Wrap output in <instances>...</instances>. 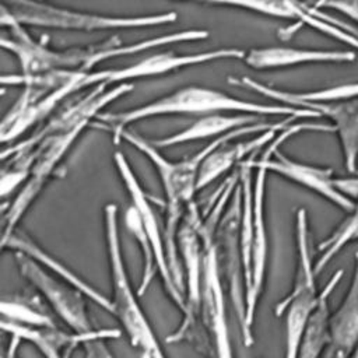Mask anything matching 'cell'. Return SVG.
<instances>
[{"mask_svg": "<svg viewBox=\"0 0 358 358\" xmlns=\"http://www.w3.org/2000/svg\"><path fill=\"white\" fill-rule=\"evenodd\" d=\"M176 113H246L255 116L264 115H285L296 117H317L319 115L305 108H294L288 105H266L253 101L231 96L222 91L190 85L176 90L165 96H161L148 103L137 108L115 112V113H99L96 117L105 123V127L110 131L113 143L119 144V134L129 124L143 119L176 115Z\"/></svg>", "mask_w": 358, "mask_h": 358, "instance_id": "6da1fadb", "label": "cell"}, {"mask_svg": "<svg viewBox=\"0 0 358 358\" xmlns=\"http://www.w3.org/2000/svg\"><path fill=\"white\" fill-rule=\"evenodd\" d=\"M103 227L112 289V316L119 322L120 330L126 334L138 358H166L138 302L140 296L131 287L120 246L117 206L115 203H108L103 208Z\"/></svg>", "mask_w": 358, "mask_h": 358, "instance_id": "7a4b0ae2", "label": "cell"}, {"mask_svg": "<svg viewBox=\"0 0 358 358\" xmlns=\"http://www.w3.org/2000/svg\"><path fill=\"white\" fill-rule=\"evenodd\" d=\"M88 73L56 70L35 76H4L3 84L22 85V91L0 126L1 143L17 140L25 130L42 122L69 95L83 91V80Z\"/></svg>", "mask_w": 358, "mask_h": 358, "instance_id": "3957f363", "label": "cell"}, {"mask_svg": "<svg viewBox=\"0 0 358 358\" xmlns=\"http://www.w3.org/2000/svg\"><path fill=\"white\" fill-rule=\"evenodd\" d=\"M1 13L24 27L28 25L83 32L144 28L178 21L176 11L144 15H109L55 6L45 0H1Z\"/></svg>", "mask_w": 358, "mask_h": 358, "instance_id": "277c9868", "label": "cell"}, {"mask_svg": "<svg viewBox=\"0 0 358 358\" xmlns=\"http://www.w3.org/2000/svg\"><path fill=\"white\" fill-rule=\"evenodd\" d=\"M296 270L289 294L277 303L275 316L284 315V358H298L309 319L319 302L315 262L309 246L308 214L299 208L295 215Z\"/></svg>", "mask_w": 358, "mask_h": 358, "instance_id": "5b68a950", "label": "cell"}, {"mask_svg": "<svg viewBox=\"0 0 358 358\" xmlns=\"http://www.w3.org/2000/svg\"><path fill=\"white\" fill-rule=\"evenodd\" d=\"M3 27L10 28V36H1V48L11 52L20 62L21 76H35L56 70L94 71V67L105 62L106 41L66 49L50 48L45 41H36L24 25L6 14H0Z\"/></svg>", "mask_w": 358, "mask_h": 358, "instance_id": "8992f818", "label": "cell"}, {"mask_svg": "<svg viewBox=\"0 0 358 358\" xmlns=\"http://www.w3.org/2000/svg\"><path fill=\"white\" fill-rule=\"evenodd\" d=\"M203 241V280L200 337L193 348L204 358H234L227 315V289L222 282L215 249V231H200Z\"/></svg>", "mask_w": 358, "mask_h": 358, "instance_id": "52a82bcc", "label": "cell"}, {"mask_svg": "<svg viewBox=\"0 0 358 358\" xmlns=\"http://www.w3.org/2000/svg\"><path fill=\"white\" fill-rule=\"evenodd\" d=\"M334 131L331 124H322V123H296L289 124L284 130L280 131L277 137L271 140V143L267 145V148L263 151L260 158H256L252 155L250 164L253 168H264L270 172H274L280 176H284L285 179L306 187L308 190L322 196L323 199L329 200L338 208L344 210L345 213H351L355 208V203L350 200L347 196H344L337 187H336V178L333 176L331 168H323L316 166L305 162L295 161L285 154L280 152V145L292 137L294 134H298L301 131Z\"/></svg>", "mask_w": 358, "mask_h": 358, "instance_id": "ba28073f", "label": "cell"}, {"mask_svg": "<svg viewBox=\"0 0 358 358\" xmlns=\"http://www.w3.org/2000/svg\"><path fill=\"white\" fill-rule=\"evenodd\" d=\"M201 215L193 203L182 220L178 232V248L183 268L185 309L178 329L166 337V343H189L192 347L200 337L201 310V280H203V241L199 232Z\"/></svg>", "mask_w": 358, "mask_h": 358, "instance_id": "9c48e42d", "label": "cell"}, {"mask_svg": "<svg viewBox=\"0 0 358 358\" xmlns=\"http://www.w3.org/2000/svg\"><path fill=\"white\" fill-rule=\"evenodd\" d=\"M14 260L21 277L36 289L52 313L60 319L69 330L83 336H91L99 330L92 326L87 306L88 298L83 292L60 280L24 253L14 252Z\"/></svg>", "mask_w": 358, "mask_h": 358, "instance_id": "30bf717a", "label": "cell"}, {"mask_svg": "<svg viewBox=\"0 0 358 358\" xmlns=\"http://www.w3.org/2000/svg\"><path fill=\"white\" fill-rule=\"evenodd\" d=\"M215 249L220 274L242 330L246 316V274L241 245V187L218 222Z\"/></svg>", "mask_w": 358, "mask_h": 358, "instance_id": "8fae6325", "label": "cell"}, {"mask_svg": "<svg viewBox=\"0 0 358 358\" xmlns=\"http://www.w3.org/2000/svg\"><path fill=\"white\" fill-rule=\"evenodd\" d=\"M246 52L238 48H221L214 50H206L200 53H173V52H162L147 56L136 63L116 67L91 71L85 76L83 81V90L91 88L98 84H122L129 83L130 80L147 78L154 76H162L166 73H172L179 69L197 66L210 62H218L225 59H245Z\"/></svg>", "mask_w": 358, "mask_h": 358, "instance_id": "7c38bea8", "label": "cell"}, {"mask_svg": "<svg viewBox=\"0 0 358 358\" xmlns=\"http://www.w3.org/2000/svg\"><path fill=\"white\" fill-rule=\"evenodd\" d=\"M208 4L236 7L249 10L262 15L288 18L298 21L299 25L305 24L310 28L331 36L348 48L358 50V35L351 34L347 24L334 18L324 17L319 10L308 6L301 0H197Z\"/></svg>", "mask_w": 358, "mask_h": 358, "instance_id": "4fadbf2b", "label": "cell"}, {"mask_svg": "<svg viewBox=\"0 0 358 358\" xmlns=\"http://www.w3.org/2000/svg\"><path fill=\"white\" fill-rule=\"evenodd\" d=\"M113 159H115V165L117 168L119 176H120L122 182L124 183V187L130 196L131 206L140 215V218L144 224V228L148 234V238L155 249V255H157V260H158V270H159V280L162 282V287H164L166 295L169 296V299L176 305V308L180 312H183L185 296H183L182 291L178 288V285L173 280V275L171 273L169 263L166 259L164 235L159 228L155 211L150 203V199H148L147 193L144 192L141 183L138 182L137 176L134 175L133 169L130 168L126 157L122 152L116 151L113 155Z\"/></svg>", "mask_w": 358, "mask_h": 358, "instance_id": "5bb4252c", "label": "cell"}, {"mask_svg": "<svg viewBox=\"0 0 358 358\" xmlns=\"http://www.w3.org/2000/svg\"><path fill=\"white\" fill-rule=\"evenodd\" d=\"M1 329L8 336L32 344L43 358H71L77 348H84L95 340L119 338L120 329H99L95 334L83 336L71 330L55 327H27L1 320Z\"/></svg>", "mask_w": 358, "mask_h": 358, "instance_id": "9a60e30c", "label": "cell"}, {"mask_svg": "<svg viewBox=\"0 0 358 358\" xmlns=\"http://www.w3.org/2000/svg\"><path fill=\"white\" fill-rule=\"evenodd\" d=\"M355 57L354 50L266 46L249 49L243 60L246 66L255 70H273L312 63H348Z\"/></svg>", "mask_w": 358, "mask_h": 358, "instance_id": "2e32d148", "label": "cell"}, {"mask_svg": "<svg viewBox=\"0 0 358 358\" xmlns=\"http://www.w3.org/2000/svg\"><path fill=\"white\" fill-rule=\"evenodd\" d=\"M1 249L3 250L8 249V250H13V252H20V253H24V255L29 256L31 259L38 262L41 266H43L46 270H49L52 274H55L60 280L66 281L67 284L73 285L74 288H77L88 299H91L98 306H101L102 309H105L108 313L112 315L113 306H112L110 296H106V295L101 294V291H98L90 282H87L83 277L76 274L63 262H60L59 259L52 256L49 252L42 249L25 232H20L18 229L15 232H13L6 241L1 242Z\"/></svg>", "mask_w": 358, "mask_h": 358, "instance_id": "e0dca14e", "label": "cell"}, {"mask_svg": "<svg viewBox=\"0 0 358 358\" xmlns=\"http://www.w3.org/2000/svg\"><path fill=\"white\" fill-rule=\"evenodd\" d=\"M301 108L331 120L334 133L340 140L345 169L350 173H355L358 171V96L331 102H310L303 103Z\"/></svg>", "mask_w": 358, "mask_h": 358, "instance_id": "ac0fdd59", "label": "cell"}, {"mask_svg": "<svg viewBox=\"0 0 358 358\" xmlns=\"http://www.w3.org/2000/svg\"><path fill=\"white\" fill-rule=\"evenodd\" d=\"M289 124L291 123L259 133L255 138L248 140V141H238L235 144H229L231 140H228V141L220 144L203 161L200 173H199L197 189L206 187L213 180H215L225 172H228L234 165H236V164L241 165L245 161V158H249L250 155L256 154L263 145H266L275 137L277 131L284 130Z\"/></svg>", "mask_w": 358, "mask_h": 358, "instance_id": "d6986e66", "label": "cell"}, {"mask_svg": "<svg viewBox=\"0 0 358 358\" xmlns=\"http://www.w3.org/2000/svg\"><path fill=\"white\" fill-rule=\"evenodd\" d=\"M330 348L333 352L350 355L358 347V252L348 289L329 317Z\"/></svg>", "mask_w": 358, "mask_h": 358, "instance_id": "ffe728a7", "label": "cell"}, {"mask_svg": "<svg viewBox=\"0 0 358 358\" xmlns=\"http://www.w3.org/2000/svg\"><path fill=\"white\" fill-rule=\"evenodd\" d=\"M260 122V117L246 113H210L204 115L182 131L151 141L157 148L172 147L196 140H206L208 137H221L235 129Z\"/></svg>", "mask_w": 358, "mask_h": 358, "instance_id": "44dd1931", "label": "cell"}, {"mask_svg": "<svg viewBox=\"0 0 358 358\" xmlns=\"http://www.w3.org/2000/svg\"><path fill=\"white\" fill-rule=\"evenodd\" d=\"M236 85L249 88L255 92H259L262 95L268 96L270 99L281 103L288 105L294 108H301L303 103L310 102H331V101H340V99H348V98H357L358 96V83L351 84H340L329 88L315 90V91H303V92H295V91H287L274 88L266 84H262L250 77H241V78H229Z\"/></svg>", "mask_w": 358, "mask_h": 358, "instance_id": "7402d4cb", "label": "cell"}, {"mask_svg": "<svg viewBox=\"0 0 358 358\" xmlns=\"http://www.w3.org/2000/svg\"><path fill=\"white\" fill-rule=\"evenodd\" d=\"M343 277V270L336 271L319 292V302L309 319L305 330L298 358H323L330 348V331H329V296Z\"/></svg>", "mask_w": 358, "mask_h": 358, "instance_id": "603a6c76", "label": "cell"}, {"mask_svg": "<svg viewBox=\"0 0 358 358\" xmlns=\"http://www.w3.org/2000/svg\"><path fill=\"white\" fill-rule=\"evenodd\" d=\"M1 320L27 327H55L59 326L52 310L46 309L42 298L14 295L4 298L0 303Z\"/></svg>", "mask_w": 358, "mask_h": 358, "instance_id": "cb8c5ba5", "label": "cell"}, {"mask_svg": "<svg viewBox=\"0 0 358 358\" xmlns=\"http://www.w3.org/2000/svg\"><path fill=\"white\" fill-rule=\"evenodd\" d=\"M124 225H126L127 231L130 232V235L136 239V242L140 248L141 256H143L141 278H140V284L137 288V294H138V296H141L148 289V287L154 281L155 275L159 277L158 260H157L155 249H154V246L148 238V234L144 228V224L131 204L124 213Z\"/></svg>", "mask_w": 358, "mask_h": 358, "instance_id": "d4e9b609", "label": "cell"}, {"mask_svg": "<svg viewBox=\"0 0 358 358\" xmlns=\"http://www.w3.org/2000/svg\"><path fill=\"white\" fill-rule=\"evenodd\" d=\"M348 218H345L334 232L326 238L317 248L320 252L319 257L315 260V274L319 275L326 266L338 255V252L348 245L351 241H358V204L355 208L348 213Z\"/></svg>", "mask_w": 358, "mask_h": 358, "instance_id": "484cf974", "label": "cell"}, {"mask_svg": "<svg viewBox=\"0 0 358 358\" xmlns=\"http://www.w3.org/2000/svg\"><path fill=\"white\" fill-rule=\"evenodd\" d=\"M324 7L338 11L358 24V0H316L313 4L316 10Z\"/></svg>", "mask_w": 358, "mask_h": 358, "instance_id": "4316f807", "label": "cell"}, {"mask_svg": "<svg viewBox=\"0 0 358 358\" xmlns=\"http://www.w3.org/2000/svg\"><path fill=\"white\" fill-rule=\"evenodd\" d=\"M334 183H336V187L344 196H347L350 200L358 204V172L347 178H336Z\"/></svg>", "mask_w": 358, "mask_h": 358, "instance_id": "83f0119b", "label": "cell"}, {"mask_svg": "<svg viewBox=\"0 0 358 358\" xmlns=\"http://www.w3.org/2000/svg\"><path fill=\"white\" fill-rule=\"evenodd\" d=\"M21 343L22 341L20 338L10 336V343H8V345H7V348H6L4 354H3V358H17L18 347H20Z\"/></svg>", "mask_w": 358, "mask_h": 358, "instance_id": "f1b7e54d", "label": "cell"}, {"mask_svg": "<svg viewBox=\"0 0 358 358\" xmlns=\"http://www.w3.org/2000/svg\"><path fill=\"white\" fill-rule=\"evenodd\" d=\"M334 358H358V347L350 354V355H344L340 352H334Z\"/></svg>", "mask_w": 358, "mask_h": 358, "instance_id": "f546056e", "label": "cell"}, {"mask_svg": "<svg viewBox=\"0 0 358 358\" xmlns=\"http://www.w3.org/2000/svg\"><path fill=\"white\" fill-rule=\"evenodd\" d=\"M357 172H358V171H357Z\"/></svg>", "mask_w": 358, "mask_h": 358, "instance_id": "4dcf8cb0", "label": "cell"}]
</instances>
